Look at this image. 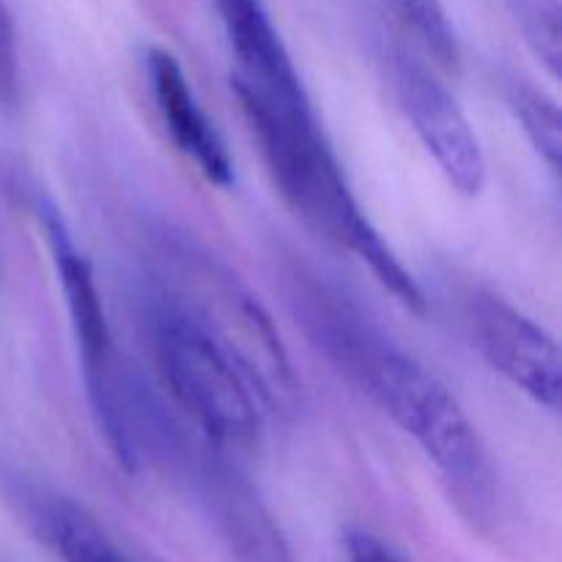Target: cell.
Returning a JSON list of instances; mask_svg holds the SVG:
<instances>
[{
    "label": "cell",
    "mask_w": 562,
    "mask_h": 562,
    "mask_svg": "<svg viewBox=\"0 0 562 562\" xmlns=\"http://www.w3.org/2000/svg\"><path fill=\"white\" fill-rule=\"evenodd\" d=\"M508 9L525 36L527 47L547 66L552 77H560L562 64V22L560 0H508Z\"/></svg>",
    "instance_id": "5bb4252c"
},
{
    "label": "cell",
    "mask_w": 562,
    "mask_h": 562,
    "mask_svg": "<svg viewBox=\"0 0 562 562\" xmlns=\"http://www.w3.org/2000/svg\"><path fill=\"white\" fill-rule=\"evenodd\" d=\"M151 344L170 398L206 445L228 453L256 442L269 417L258 390L223 346L159 296L151 307Z\"/></svg>",
    "instance_id": "5b68a950"
},
{
    "label": "cell",
    "mask_w": 562,
    "mask_h": 562,
    "mask_svg": "<svg viewBox=\"0 0 562 562\" xmlns=\"http://www.w3.org/2000/svg\"><path fill=\"white\" fill-rule=\"evenodd\" d=\"M190 464L198 503L231 562H296L283 527L263 503L256 483L212 445L181 450Z\"/></svg>",
    "instance_id": "8992f818"
},
{
    "label": "cell",
    "mask_w": 562,
    "mask_h": 562,
    "mask_svg": "<svg viewBox=\"0 0 562 562\" xmlns=\"http://www.w3.org/2000/svg\"><path fill=\"white\" fill-rule=\"evenodd\" d=\"M318 322L335 360L437 467L461 514L472 521L486 519L497 497V475L475 423L448 384L376 329L366 327L360 316L333 307Z\"/></svg>",
    "instance_id": "6da1fadb"
},
{
    "label": "cell",
    "mask_w": 562,
    "mask_h": 562,
    "mask_svg": "<svg viewBox=\"0 0 562 562\" xmlns=\"http://www.w3.org/2000/svg\"><path fill=\"white\" fill-rule=\"evenodd\" d=\"M346 558L349 562H406L387 541L368 530L346 532Z\"/></svg>",
    "instance_id": "2e32d148"
},
{
    "label": "cell",
    "mask_w": 562,
    "mask_h": 562,
    "mask_svg": "<svg viewBox=\"0 0 562 562\" xmlns=\"http://www.w3.org/2000/svg\"><path fill=\"white\" fill-rule=\"evenodd\" d=\"M217 11L236 60L231 91L267 104L311 102L300 69L263 0H217Z\"/></svg>",
    "instance_id": "9c48e42d"
},
{
    "label": "cell",
    "mask_w": 562,
    "mask_h": 562,
    "mask_svg": "<svg viewBox=\"0 0 562 562\" xmlns=\"http://www.w3.org/2000/svg\"><path fill=\"white\" fill-rule=\"evenodd\" d=\"M151 258L159 300L170 302L234 357L269 415H291L300 384L278 324L261 300L234 269L184 234H157Z\"/></svg>",
    "instance_id": "3957f363"
},
{
    "label": "cell",
    "mask_w": 562,
    "mask_h": 562,
    "mask_svg": "<svg viewBox=\"0 0 562 562\" xmlns=\"http://www.w3.org/2000/svg\"><path fill=\"white\" fill-rule=\"evenodd\" d=\"M393 86L406 121L448 184L464 198L481 195L488 181L486 151L453 93L406 58L395 60Z\"/></svg>",
    "instance_id": "52a82bcc"
},
{
    "label": "cell",
    "mask_w": 562,
    "mask_h": 562,
    "mask_svg": "<svg viewBox=\"0 0 562 562\" xmlns=\"http://www.w3.org/2000/svg\"><path fill=\"white\" fill-rule=\"evenodd\" d=\"M505 99H508V108L514 110L516 121L521 124V132L532 143L538 157L547 162L552 173H560L562 119L558 102L527 80H510Z\"/></svg>",
    "instance_id": "4fadbf2b"
},
{
    "label": "cell",
    "mask_w": 562,
    "mask_h": 562,
    "mask_svg": "<svg viewBox=\"0 0 562 562\" xmlns=\"http://www.w3.org/2000/svg\"><path fill=\"white\" fill-rule=\"evenodd\" d=\"M470 316L483 360L538 406L558 412L562 366L554 335L494 291L472 296Z\"/></svg>",
    "instance_id": "ba28073f"
},
{
    "label": "cell",
    "mask_w": 562,
    "mask_h": 562,
    "mask_svg": "<svg viewBox=\"0 0 562 562\" xmlns=\"http://www.w3.org/2000/svg\"><path fill=\"white\" fill-rule=\"evenodd\" d=\"M22 514L60 562H130L104 527L75 499L60 494L25 492Z\"/></svg>",
    "instance_id": "8fae6325"
},
{
    "label": "cell",
    "mask_w": 562,
    "mask_h": 562,
    "mask_svg": "<svg viewBox=\"0 0 562 562\" xmlns=\"http://www.w3.org/2000/svg\"><path fill=\"white\" fill-rule=\"evenodd\" d=\"M20 88V60H16V36L11 11L5 0H0V104L16 102Z\"/></svg>",
    "instance_id": "9a60e30c"
},
{
    "label": "cell",
    "mask_w": 562,
    "mask_h": 562,
    "mask_svg": "<svg viewBox=\"0 0 562 562\" xmlns=\"http://www.w3.org/2000/svg\"><path fill=\"white\" fill-rule=\"evenodd\" d=\"M42 225L71 335L80 351L91 415L121 470L137 472L154 456V442L159 439L162 423L121 366L91 261L75 245L69 228L53 206L42 209Z\"/></svg>",
    "instance_id": "277c9868"
},
{
    "label": "cell",
    "mask_w": 562,
    "mask_h": 562,
    "mask_svg": "<svg viewBox=\"0 0 562 562\" xmlns=\"http://www.w3.org/2000/svg\"><path fill=\"white\" fill-rule=\"evenodd\" d=\"M382 3L442 69H459V33L442 0H382Z\"/></svg>",
    "instance_id": "7c38bea8"
},
{
    "label": "cell",
    "mask_w": 562,
    "mask_h": 562,
    "mask_svg": "<svg viewBox=\"0 0 562 562\" xmlns=\"http://www.w3.org/2000/svg\"><path fill=\"white\" fill-rule=\"evenodd\" d=\"M280 195L305 223L360 258L373 278L409 311H426V294L357 201L327 140L313 102L267 104L234 93Z\"/></svg>",
    "instance_id": "7a4b0ae2"
},
{
    "label": "cell",
    "mask_w": 562,
    "mask_h": 562,
    "mask_svg": "<svg viewBox=\"0 0 562 562\" xmlns=\"http://www.w3.org/2000/svg\"><path fill=\"white\" fill-rule=\"evenodd\" d=\"M146 69L154 104L173 146L195 165L203 179L228 187L234 181V159L179 60L168 49L151 47L146 55Z\"/></svg>",
    "instance_id": "30bf717a"
}]
</instances>
